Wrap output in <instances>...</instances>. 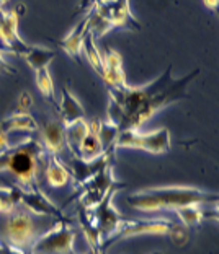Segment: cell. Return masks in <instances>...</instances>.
<instances>
[{"mask_svg":"<svg viewBox=\"0 0 219 254\" xmlns=\"http://www.w3.org/2000/svg\"><path fill=\"white\" fill-rule=\"evenodd\" d=\"M43 147L48 155H57L64 153L67 150L66 142V126L61 119H51L46 123L41 130V140Z\"/></svg>","mask_w":219,"mask_h":254,"instance_id":"14","label":"cell"},{"mask_svg":"<svg viewBox=\"0 0 219 254\" xmlns=\"http://www.w3.org/2000/svg\"><path fill=\"white\" fill-rule=\"evenodd\" d=\"M10 142H8V135L5 134V132L0 129V153L7 152V150L10 148Z\"/></svg>","mask_w":219,"mask_h":254,"instance_id":"33","label":"cell"},{"mask_svg":"<svg viewBox=\"0 0 219 254\" xmlns=\"http://www.w3.org/2000/svg\"><path fill=\"white\" fill-rule=\"evenodd\" d=\"M118 134H119V129H118L116 124L111 123L110 119L100 121L99 134H97V135H99L105 152H113V150H114V142H116Z\"/></svg>","mask_w":219,"mask_h":254,"instance_id":"25","label":"cell"},{"mask_svg":"<svg viewBox=\"0 0 219 254\" xmlns=\"http://www.w3.org/2000/svg\"><path fill=\"white\" fill-rule=\"evenodd\" d=\"M46 155L48 153L41 142L26 138L25 142L0 153V171L10 173L16 180V184L25 190L39 188V166L44 165Z\"/></svg>","mask_w":219,"mask_h":254,"instance_id":"4","label":"cell"},{"mask_svg":"<svg viewBox=\"0 0 219 254\" xmlns=\"http://www.w3.org/2000/svg\"><path fill=\"white\" fill-rule=\"evenodd\" d=\"M102 2H107V0H92V3H102Z\"/></svg>","mask_w":219,"mask_h":254,"instance_id":"37","label":"cell"},{"mask_svg":"<svg viewBox=\"0 0 219 254\" xmlns=\"http://www.w3.org/2000/svg\"><path fill=\"white\" fill-rule=\"evenodd\" d=\"M177 215L182 220V223L185 225L187 228L190 227H198V225L205 220L206 217L216 218L218 217V210L215 212H206L203 209V205H183L180 209H177Z\"/></svg>","mask_w":219,"mask_h":254,"instance_id":"21","label":"cell"},{"mask_svg":"<svg viewBox=\"0 0 219 254\" xmlns=\"http://www.w3.org/2000/svg\"><path fill=\"white\" fill-rule=\"evenodd\" d=\"M172 70L174 64H169L165 72L154 82L137 88L129 85L126 88L107 86L110 93L108 119L116 124L119 130H139L160 109L188 98L187 88L198 77L200 68H195L192 73L180 78H177Z\"/></svg>","mask_w":219,"mask_h":254,"instance_id":"1","label":"cell"},{"mask_svg":"<svg viewBox=\"0 0 219 254\" xmlns=\"http://www.w3.org/2000/svg\"><path fill=\"white\" fill-rule=\"evenodd\" d=\"M0 129H2L5 134L13 130H30V132H36L39 129V126L36 123L31 114L28 113H15L11 116L5 118L3 121H0Z\"/></svg>","mask_w":219,"mask_h":254,"instance_id":"19","label":"cell"},{"mask_svg":"<svg viewBox=\"0 0 219 254\" xmlns=\"http://www.w3.org/2000/svg\"><path fill=\"white\" fill-rule=\"evenodd\" d=\"M92 7L113 28H124L132 31L141 30V25L129 10V0H107L102 3H92Z\"/></svg>","mask_w":219,"mask_h":254,"instance_id":"10","label":"cell"},{"mask_svg":"<svg viewBox=\"0 0 219 254\" xmlns=\"http://www.w3.org/2000/svg\"><path fill=\"white\" fill-rule=\"evenodd\" d=\"M21 188L18 184H13L10 188L0 186V213L11 212L16 205L20 204Z\"/></svg>","mask_w":219,"mask_h":254,"instance_id":"26","label":"cell"},{"mask_svg":"<svg viewBox=\"0 0 219 254\" xmlns=\"http://www.w3.org/2000/svg\"><path fill=\"white\" fill-rule=\"evenodd\" d=\"M0 73H5V75H13V73H16V70L13 67L10 65V64L5 61V57H3V54H2V49H0Z\"/></svg>","mask_w":219,"mask_h":254,"instance_id":"31","label":"cell"},{"mask_svg":"<svg viewBox=\"0 0 219 254\" xmlns=\"http://www.w3.org/2000/svg\"><path fill=\"white\" fill-rule=\"evenodd\" d=\"M167 235H170V238L174 243L177 245H183L185 241L188 240V232H187V228H183L182 225H175V223H172V227L169 230V233Z\"/></svg>","mask_w":219,"mask_h":254,"instance_id":"29","label":"cell"},{"mask_svg":"<svg viewBox=\"0 0 219 254\" xmlns=\"http://www.w3.org/2000/svg\"><path fill=\"white\" fill-rule=\"evenodd\" d=\"M100 254H105V253H100Z\"/></svg>","mask_w":219,"mask_h":254,"instance_id":"39","label":"cell"},{"mask_svg":"<svg viewBox=\"0 0 219 254\" xmlns=\"http://www.w3.org/2000/svg\"><path fill=\"white\" fill-rule=\"evenodd\" d=\"M33 106V96L30 91H21L18 96V109L20 113H28Z\"/></svg>","mask_w":219,"mask_h":254,"instance_id":"30","label":"cell"},{"mask_svg":"<svg viewBox=\"0 0 219 254\" xmlns=\"http://www.w3.org/2000/svg\"><path fill=\"white\" fill-rule=\"evenodd\" d=\"M90 13H92V7L89 8L87 13L84 15V18L80 20L79 25L74 28L72 33L69 34L67 38L61 39V41H56L57 46H61L66 53L72 57L77 64H80V53H82V43L85 34L89 33V20H90Z\"/></svg>","mask_w":219,"mask_h":254,"instance_id":"16","label":"cell"},{"mask_svg":"<svg viewBox=\"0 0 219 254\" xmlns=\"http://www.w3.org/2000/svg\"><path fill=\"white\" fill-rule=\"evenodd\" d=\"M111 30H113V26L110 25L103 16H100L99 13H97V11L94 10V7H92L90 20H89V33L92 34V36L103 38L108 31H111Z\"/></svg>","mask_w":219,"mask_h":254,"instance_id":"28","label":"cell"},{"mask_svg":"<svg viewBox=\"0 0 219 254\" xmlns=\"http://www.w3.org/2000/svg\"><path fill=\"white\" fill-rule=\"evenodd\" d=\"M111 158H113V152H105L102 157L92 161H85L82 158L76 157V155H72L71 163H69V166H71V168H69L71 180H74L76 186H80V184H84L87 180H90L95 173H99L108 161H111Z\"/></svg>","mask_w":219,"mask_h":254,"instance_id":"13","label":"cell"},{"mask_svg":"<svg viewBox=\"0 0 219 254\" xmlns=\"http://www.w3.org/2000/svg\"><path fill=\"white\" fill-rule=\"evenodd\" d=\"M18 18L20 13L13 10H3L0 7V39L7 46L10 53L23 56L28 51V46L18 34Z\"/></svg>","mask_w":219,"mask_h":254,"instance_id":"11","label":"cell"},{"mask_svg":"<svg viewBox=\"0 0 219 254\" xmlns=\"http://www.w3.org/2000/svg\"><path fill=\"white\" fill-rule=\"evenodd\" d=\"M71 223L67 220L57 222L33 245L31 254H77L74 251L77 232L71 228Z\"/></svg>","mask_w":219,"mask_h":254,"instance_id":"7","label":"cell"},{"mask_svg":"<svg viewBox=\"0 0 219 254\" xmlns=\"http://www.w3.org/2000/svg\"><path fill=\"white\" fill-rule=\"evenodd\" d=\"M114 181L116 180L113 178V163L108 161V163L103 166L99 173H95L90 180L77 186L80 207H82V209H90V207L99 204L103 199V195L108 192V189L113 186Z\"/></svg>","mask_w":219,"mask_h":254,"instance_id":"9","label":"cell"},{"mask_svg":"<svg viewBox=\"0 0 219 254\" xmlns=\"http://www.w3.org/2000/svg\"><path fill=\"white\" fill-rule=\"evenodd\" d=\"M61 121L64 123V126L76 123L79 119L85 118L84 108L80 106V103L77 101V98L74 96L67 88H62V100H61Z\"/></svg>","mask_w":219,"mask_h":254,"instance_id":"18","label":"cell"},{"mask_svg":"<svg viewBox=\"0 0 219 254\" xmlns=\"http://www.w3.org/2000/svg\"><path fill=\"white\" fill-rule=\"evenodd\" d=\"M218 200V194L206 192L192 186L149 188L137 190L126 199L132 209L141 212L177 210L183 205H216Z\"/></svg>","mask_w":219,"mask_h":254,"instance_id":"2","label":"cell"},{"mask_svg":"<svg viewBox=\"0 0 219 254\" xmlns=\"http://www.w3.org/2000/svg\"><path fill=\"white\" fill-rule=\"evenodd\" d=\"M203 3H205L210 10H218L219 0H203Z\"/></svg>","mask_w":219,"mask_h":254,"instance_id":"34","label":"cell"},{"mask_svg":"<svg viewBox=\"0 0 219 254\" xmlns=\"http://www.w3.org/2000/svg\"><path fill=\"white\" fill-rule=\"evenodd\" d=\"M103 59V82L107 86H113V88H126L124 70H123V59H121L119 53L113 49H107L102 54Z\"/></svg>","mask_w":219,"mask_h":254,"instance_id":"15","label":"cell"},{"mask_svg":"<svg viewBox=\"0 0 219 254\" xmlns=\"http://www.w3.org/2000/svg\"><path fill=\"white\" fill-rule=\"evenodd\" d=\"M8 2H10V0H0V7H2V8H3V7H5V5H7Z\"/></svg>","mask_w":219,"mask_h":254,"instance_id":"36","label":"cell"},{"mask_svg":"<svg viewBox=\"0 0 219 254\" xmlns=\"http://www.w3.org/2000/svg\"><path fill=\"white\" fill-rule=\"evenodd\" d=\"M0 254H26V253L20 250V248H15V246L0 241Z\"/></svg>","mask_w":219,"mask_h":254,"instance_id":"32","label":"cell"},{"mask_svg":"<svg viewBox=\"0 0 219 254\" xmlns=\"http://www.w3.org/2000/svg\"><path fill=\"white\" fill-rule=\"evenodd\" d=\"M36 85L39 91H41V95L44 98H48L51 103H54V82L48 68H39V70H36Z\"/></svg>","mask_w":219,"mask_h":254,"instance_id":"27","label":"cell"},{"mask_svg":"<svg viewBox=\"0 0 219 254\" xmlns=\"http://www.w3.org/2000/svg\"><path fill=\"white\" fill-rule=\"evenodd\" d=\"M57 222L61 220L38 215L18 204L11 212L0 213V241L20 248L25 253H31L33 245Z\"/></svg>","mask_w":219,"mask_h":254,"instance_id":"3","label":"cell"},{"mask_svg":"<svg viewBox=\"0 0 219 254\" xmlns=\"http://www.w3.org/2000/svg\"><path fill=\"white\" fill-rule=\"evenodd\" d=\"M56 51L48 49V48H39V46H30L28 51L21 57L26 61V64L30 65L34 72L39 68H48L49 64L53 62L56 57Z\"/></svg>","mask_w":219,"mask_h":254,"instance_id":"20","label":"cell"},{"mask_svg":"<svg viewBox=\"0 0 219 254\" xmlns=\"http://www.w3.org/2000/svg\"><path fill=\"white\" fill-rule=\"evenodd\" d=\"M82 51L85 53V56H87V61L90 62V65L94 67V70L100 75V78H103V59H102L100 51L97 49L95 38L92 36L90 33L85 34L84 43H82Z\"/></svg>","mask_w":219,"mask_h":254,"instance_id":"24","label":"cell"},{"mask_svg":"<svg viewBox=\"0 0 219 254\" xmlns=\"http://www.w3.org/2000/svg\"><path fill=\"white\" fill-rule=\"evenodd\" d=\"M46 181L51 188H64L71 181L69 168L62 163L57 155H46Z\"/></svg>","mask_w":219,"mask_h":254,"instance_id":"17","label":"cell"},{"mask_svg":"<svg viewBox=\"0 0 219 254\" xmlns=\"http://www.w3.org/2000/svg\"><path fill=\"white\" fill-rule=\"evenodd\" d=\"M170 220L167 218H154V220H132V218H123L119 222V227L116 228L110 238L103 240L100 245V253H105L110 246H113L118 241L124 238H131V236L137 235H167L172 227Z\"/></svg>","mask_w":219,"mask_h":254,"instance_id":"8","label":"cell"},{"mask_svg":"<svg viewBox=\"0 0 219 254\" xmlns=\"http://www.w3.org/2000/svg\"><path fill=\"white\" fill-rule=\"evenodd\" d=\"M124 188H126L124 183L114 181L113 186L108 189V192L103 195V199L99 202V204L90 207V209H82V207H80V210L85 213V217L99 228V232L102 235V241L110 238V236L116 232V228L119 227V222L123 220L121 213L114 209L113 197L118 190L124 189Z\"/></svg>","mask_w":219,"mask_h":254,"instance_id":"5","label":"cell"},{"mask_svg":"<svg viewBox=\"0 0 219 254\" xmlns=\"http://www.w3.org/2000/svg\"><path fill=\"white\" fill-rule=\"evenodd\" d=\"M20 204L23 207H26L30 212L38 213V215L53 217V218H57V220H71V218L62 213V210L54 204V202L49 200L48 195H46L39 188H34L30 190L21 189Z\"/></svg>","mask_w":219,"mask_h":254,"instance_id":"12","label":"cell"},{"mask_svg":"<svg viewBox=\"0 0 219 254\" xmlns=\"http://www.w3.org/2000/svg\"><path fill=\"white\" fill-rule=\"evenodd\" d=\"M89 132V123H85V119H79L76 123L66 126V142L67 150H71L72 155H77V150L80 142L84 140V137Z\"/></svg>","mask_w":219,"mask_h":254,"instance_id":"23","label":"cell"},{"mask_svg":"<svg viewBox=\"0 0 219 254\" xmlns=\"http://www.w3.org/2000/svg\"><path fill=\"white\" fill-rule=\"evenodd\" d=\"M89 2H92V0H82V2H80V5H79V8H82V7H87V5H89Z\"/></svg>","mask_w":219,"mask_h":254,"instance_id":"35","label":"cell"},{"mask_svg":"<svg viewBox=\"0 0 219 254\" xmlns=\"http://www.w3.org/2000/svg\"><path fill=\"white\" fill-rule=\"evenodd\" d=\"M103 153H105V150H103V145H102L99 135H97L95 132L89 130L87 135L84 137V140L80 142L76 157L82 158L85 161H92V160L102 157Z\"/></svg>","mask_w":219,"mask_h":254,"instance_id":"22","label":"cell"},{"mask_svg":"<svg viewBox=\"0 0 219 254\" xmlns=\"http://www.w3.org/2000/svg\"><path fill=\"white\" fill-rule=\"evenodd\" d=\"M114 148H136L154 155L169 153L172 148L170 130L167 127H160V129L149 132V134H142V132L134 129L119 130L116 142H114Z\"/></svg>","mask_w":219,"mask_h":254,"instance_id":"6","label":"cell"},{"mask_svg":"<svg viewBox=\"0 0 219 254\" xmlns=\"http://www.w3.org/2000/svg\"><path fill=\"white\" fill-rule=\"evenodd\" d=\"M152 254H164V253H162V251H154Z\"/></svg>","mask_w":219,"mask_h":254,"instance_id":"38","label":"cell"}]
</instances>
